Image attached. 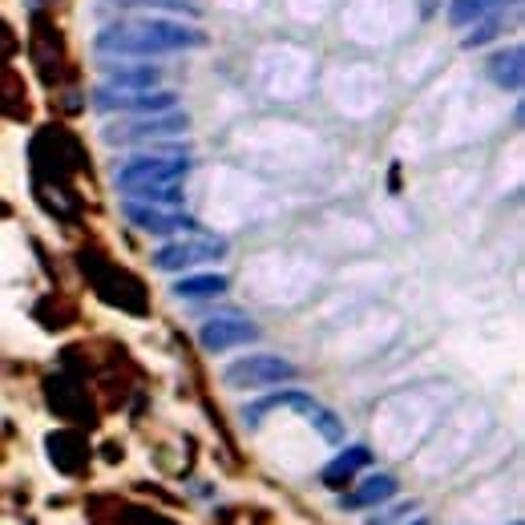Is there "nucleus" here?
I'll list each match as a JSON object with an SVG mask.
<instances>
[{"label":"nucleus","instance_id":"1","mask_svg":"<svg viewBox=\"0 0 525 525\" xmlns=\"http://www.w3.org/2000/svg\"><path fill=\"white\" fill-rule=\"evenodd\" d=\"M206 45V33L186 21H114L93 37L101 57H166L194 53Z\"/></svg>","mask_w":525,"mask_h":525},{"label":"nucleus","instance_id":"2","mask_svg":"<svg viewBox=\"0 0 525 525\" xmlns=\"http://www.w3.org/2000/svg\"><path fill=\"white\" fill-rule=\"evenodd\" d=\"M190 174V158L178 146H166L162 154H142L118 166V190L130 198L146 186H166V182H186Z\"/></svg>","mask_w":525,"mask_h":525},{"label":"nucleus","instance_id":"3","mask_svg":"<svg viewBox=\"0 0 525 525\" xmlns=\"http://www.w3.org/2000/svg\"><path fill=\"white\" fill-rule=\"evenodd\" d=\"M275 408H295V412H303L315 429H320V437L324 441H332V445H340L344 441V425L340 420L320 404V400H311V396H303V392H279V396H267V400H259V404H251L247 412H243V420L255 429L259 420H263V412H275Z\"/></svg>","mask_w":525,"mask_h":525},{"label":"nucleus","instance_id":"4","mask_svg":"<svg viewBox=\"0 0 525 525\" xmlns=\"http://www.w3.org/2000/svg\"><path fill=\"white\" fill-rule=\"evenodd\" d=\"M93 105L101 114H134V118H146V114H162V110H174L178 97L166 93V89H97L93 93Z\"/></svg>","mask_w":525,"mask_h":525},{"label":"nucleus","instance_id":"5","mask_svg":"<svg viewBox=\"0 0 525 525\" xmlns=\"http://www.w3.org/2000/svg\"><path fill=\"white\" fill-rule=\"evenodd\" d=\"M227 388H275L295 380V364L283 356H243L235 364H227L223 372Z\"/></svg>","mask_w":525,"mask_h":525},{"label":"nucleus","instance_id":"6","mask_svg":"<svg viewBox=\"0 0 525 525\" xmlns=\"http://www.w3.org/2000/svg\"><path fill=\"white\" fill-rule=\"evenodd\" d=\"M126 219L138 227V231H146V235H186V231H194L198 223L186 215V210H178V206H158V202H126Z\"/></svg>","mask_w":525,"mask_h":525},{"label":"nucleus","instance_id":"7","mask_svg":"<svg viewBox=\"0 0 525 525\" xmlns=\"http://www.w3.org/2000/svg\"><path fill=\"white\" fill-rule=\"evenodd\" d=\"M227 255V243L223 239H178V243H166L162 251H154V267L158 271H186V267H198V263H215Z\"/></svg>","mask_w":525,"mask_h":525},{"label":"nucleus","instance_id":"8","mask_svg":"<svg viewBox=\"0 0 525 525\" xmlns=\"http://www.w3.org/2000/svg\"><path fill=\"white\" fill-rule=\"evenodd\" d=\"M186 130H190L186 114L162 110V114H146V118H138L130 126L105 130V142H150V138H170V134H186Z\"/></svg>","mask_w":525,"mask_h":525},{"label":"nucleus","instance_id":"9","mask_svg":"<svg viewBox=\"0 0 525 525\" xmlns=\"http://www.w3.org/2000/svg\"><path fill=\"white\" fill-rule=\"evenodd\" d=\"M202 348L206 352H231L239 344H251L259 340V328L251 320H243V315H219V320H206L202 332H198Z\"/></svg>","mask_w":525,"mask_h":525},{"label":"nucleus","instance_id":"10","mask_svg":"<svg viewBox=\"0 0 525 525\" xmlns=\"http://www.w3.org/2000/svg\"><path fill=\"white\" fill-rule=\"evenodd\" d=\"M485 73H489V81H493L497 89H509V93H517V89H521V81H525V53H521V45L497 49V53L489 57Z\"/></svg>","mask_w":525,"mask_h":525},{"label":"nucleus","instance_id":"11","mask_svg":"<svg viewBox=\"0 0 525 525\" xmlns=\"http://www.w3.org/2000/svg\"><path fill=\"white\" fill-rule=\"evenodd\" d=\"M368 461H372V453H368L364 445L344 449L336 461H328V469H324V485H328V489H344V485H348V481H352V477H356Z\"/></svg>","mask_w":525,"mask_h":525},{"label":"nucleus","instance_id":"12","mask_svg":"<svg viewBox=\"0 0 525 525\" xmlns=\"http://www.w3.org/2000/svg\"><path fill=\"white\" fill-rule=\"evenodd\" d=\"M509 5H517V0H453V5H449V25H453V29H469V25H477L481 17L501 13V9H509Z\"/></svg>","mask_w":525,"mask_h":525},{"label":"nucleus","instance_id":"13","mask_svg":"<svg viewBox=\"0 0 525 525\" xmlns=\"http://www.w3.org/2000/svg\"><path fill=\"white\" fill-rule=\"evenodd\" d=\"M227 287H231L227 275L206 271V275H182V279L174 283V295H178V299H215V295H223Z\"/></svg>","mask_w":525,"mask_h":525},{"label":"nucleus","instance_id":"14","mask_svg":"<svg viewBox=\"0 0 525 525\" xmlns=\"http://www.w3.org/2000/svg\"><path fill=\"white\" fill-rule=\"evenodd\" d=\"M392 493H396V477L376 473V477H368L356 493H348L340 505H344V509H364V505H380V501H388Z\"/></svg>","mask_w":525,"mask_h":525},{"label":"nucleus","instance_id":"15","mask_svg":"<svg viewBox=\"0 0 525 525\" xmlns=\"http://www.w3.org/2000/svg\"><path fill=\"white\" fill-rule=\"evenodd\" d=\"M158 81H162V73L154 65H118V69H110L105 89H154Z\"/></svg>","mask_w":525,"mask_h":525},{"label":"nucleus","instance_id":"16","mask_svg":"<svg viewBox=\"0 0 525 525\" xmlns=\"http://www.w3.org/2000/svg\"><path fill=\"white\" fill-rule=\"evenodd\" d=\"M509 25H513V17H505V9H501V13L481 17V21L473 25V33L465 37V49H481L485 41H497V37H501V29H509Z\"/></svg>","mask_w":525,"mask_h":525},{"label":"nucleus","instance_id":"17","mask_svg":"<svg viewBox=\"0 0 525 525\" xmlns=\"http://www.w3.org/2000/svg\"><path fill=\"white\" fill-rule=\"evenodd\" d=\"M114 5H126V9H166V13L198 17V5H194V0H114Z\"/></svg>","mask_w":525,"mask_h":525},{"label":"nucleus","instance_id":"18","mask_svg":"<svg viewBox=\"0 0 525 525\" xmlns=\"http://www.w3.org/2000/svg\"><path fill=\"white\" fill-rule=\"evenodd\" d=\"M412 525H425V521H412Z\"/></svg>","mask_w":525,"mask_h":525},{"label":"nucleus","instance_id":"19","mask_svg":"<svg viewBox=\"0 0 525 525\" xmlns=\"http://www.w3.org/2000/svg\"><path fill=\"white\" fill-rule=\"evenodd\" d=\"M513 525H521V521H513Z\"/></svg>","mask_w":525,"mask_h":525}]
</instances>
